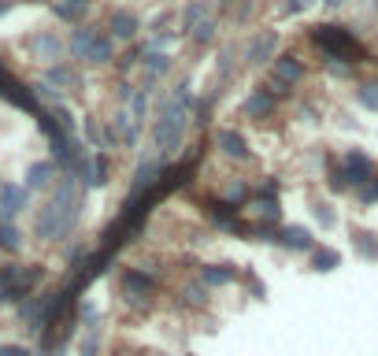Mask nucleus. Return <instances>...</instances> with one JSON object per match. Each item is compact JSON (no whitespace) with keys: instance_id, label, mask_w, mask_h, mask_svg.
<instances>
[{"instance_id":"23","label":"nucleus","mask_w":378,"mask_h":356,"mask_svg":"<svg viewBox=\"0 0 378 356\" xmlns=\"http://www.w3.org/2000/svg\"><path fill=\"white\" fill-rule=\"evenodd\" d=\"M316 0H285V15H300L304 8H311Z\"/></svg>"},{"instance_id":"14","label":"nucleus","mask_w":378,"mask_h":356,"mask_svg":"<svg viewBox=\"0 0 378 356\" xmlns=\"http://www.w3.org/2000/svg\"><path fill=\"white\" fill-rule=\"evenodd\" d=\"M204 12H208V0H193V4L186 8V12H182V30H189V34H193L200 23L208 19Z\"/></svg>"},{"instance_id":"12","label":"nucleus","mask_w":378,"mask_h":356,"mask_svg":"<svg viewBox=\"0 0 378 356\" xmlns=\"http://www.w3.org/2000/svg\"><path fill=\"white\" fill-rule=\"evenodd\" d=\"M248 212L256 219H267V223H279L282 219V208H279V197H267V193H256L248 200Z\"/></svg>"},{"instance_id":"19","label":"nucleus","mask_w":378,"mask_h":356,"mask_svg":"<svg viewBox=\"0 0 378 356\" xmlns=\"http://www.w3.org/2000/svg\"><path fill=\"white\" fill-rule=\"evenodd\" d=\"M193 41H197V45H211V41H215V19L200 23L197 30H193Z\"/></svg>"},{"instance_id":"4","label":"nucleus","mask_w":378,"mask_h":356,"mask_svg":"<svg viewBox=\"0 0 378 356\" xmlns=\"http://www.w3.org/2000/svg\"><path fill=\"white\" fill-rule=\"evenodd\" d=\"M300 75H304V67H300L297 56H279L271 67V89L274 93H285L293 82H300Z\"/></svg>"},{"instance_id":"13","label":"nucleus","mask_w":378,"mask_h":356,"mask_svg":"<svg viewBox=\"0 0 378 356\" xmlns=\"http://www.w3.org/2000/svg\"><path fill=\"white\" fill-rule=\"evenodd\" d=\"M338 263H341V252L338 249H316L311 252V271H319V275H330V271H338Z\"/></svg>"},{"instance_id":"17","label":"nucleus","mask_w":378,"mask_h":356,"mask_svg":"<svg viewBox=\"0 0 378 356\" xmlns=\"http://www.w3.org/2000/svg\"><path fill=\"white\" fill-rule=\"evenodd\" d=\"M356 100L367 108V112L378 115V82H364V86L356 89Z\"/></svg>"},{"instance_id":"21","label":"nucleus","mask_w":378,"mask_h":356,"mask_svg":"<svg viewBox=\"0 0 378 356\" xmlns=\"http://www.w3.org/2000/svg\"><path fill=\"white\" fill-rule=\"evenodd\" d=\"M322 67H327V75H334V78L353 75V63H341V60H322Z\"/></svg>"},{"instance_id":"3","label":"nucleus","mask_w":378,"mask_h":356,"mask_svg":"<svg viewBox=\"0 0 378 356\" xmlns=\"http://www.w3.org/2000/svg\"><path fill=\"white\" fill-rule=\"evenodd\" d=\"M345 178H349V186H353V189L367 186L371 178H378V163L367 156V152L349 149V152H345Z\"/></svg>"},{"instance_id":"1","label":"nucleus","mask_w":378,"mask_h":356,"mask_svg":"<svg viewBox=\"0 0 378 356\" xmlns=\"http://www.w3.org/2000/svg\"><path fill=\"white\" fill-rule=\"evenodd\" d=\"M189 104H193L189 86H178L167 104L160 108V119H156V149H160V156L178 152L182 134H186V123H189Z\"/></svg>"},{"instance_id":"9","label":"nucleus","mask_w":378,"mask_h":356,"mask_svg":"<svg viewBox=\"0 0 378 356\" xmlns=\"http://www.w3.org/2000/svg\"><path fill=\"white\" fill-rule=\"evenodd\" d=\"M353 249L359 260L375 263L378 260V234L375 230H364V226H353Z\"/></svg>"},{"instance_id":"18","label":"nucleus","mask_w":378,"mask_h":356,"mask_svg":"<svg viewBox=\"0 0 378 356\" xmlns=\"http://www.w3.org/2000/svg\"><path fill=\"white\" fill-rule=\"evenodd\" d=\"M311 212H316V223L322 226V230H334L338 226V215H334V204H327V200H319L316 208H311Z\"/></svg>"},{"instance_id":"10","label":"nucleus","mask_w":378,"mask_h":356,"mask_svg":"<svg viewBox=\"0 0 378 356\" xmlns=\"http://www.w3.org/2000/svg\"><path fill=\"white\" fill-rule=\"evenodd\" d=\"M274 97H279L274 89H256V93L245 100L241 112H245L248 119H263V115H271V112H274Z\"/></svg>"},{"instance_id":"7","label":"nucleus","mask_w":378,"mask_h":356,"mask_svg":"<svg viewBox=\"0 0 378 356\" xmlns=\"http://www.w3.org/2000/svg\"><path fill=\"white\" fill-rule=\"evenodd\" d=\"M123 294L134 300V305H141V300L152 297V278L145 275V271H123Z\"/></svg>"},{"instance_id":"6","label":"nucleus","mask_w":378,"mask_h":356,"mask_svg":"<svg viewBox=\"0 0 378 356\" xmlns=\"http://www.w3.org/2000/svg\"><path fill=\"white\" fill-rule=\"evenodd\" d=\"M274 49H279V34H274V30H263V34H256V38L248 41L245 60H248V63H263V60L274 56Z\"/></svg>"},{"instance_id":"15","label":"nucleus","mask_w":378,"mask_h":356,"mask_svg":"<svg viewBox=\"0 0 378 356\" xmlns=\"http://www.w3.org/2000/svg\"><path fill=\"white\" fill-rule=\"evenodd\" d=\"M112 30H115V38H134L137 34V15L134 12H115L112 15Z\"/></svg>"},{"instance_id":"24","label":"nucleus","mask_w":378,"mask_h":356,"mask_svg":"<svg viewBox=\"0 0 378 356\" xmlns=\"http://www.w3.org/2000/svg\"><path fill=\"white\" fill-rule=\"evenodd\" d=\"M327 4H330V8H338V4H345V0H327Z\"/></svg>"},{"instance_id":"11","label":"nucleus","mask_w":378,"mask_h":356,"mask_svg":"<svg viewBox=\"0 0 378 356\" xmlns=\"http://www.w3.org/2000/svg\"><path fill=\"white\" fill-rule=\"evenodd\" d=\"M200 282H204V286H230V282L237 278V268H230V263H204V268H200V275H197Z\"/></svg>"},{"instance_id":"8","label":"nucleus","mask_w":378,"mask_h":356,"mask_svg":"<svg viewBox=\"0 0 378 356\" xmlns=\"http://www.w3.org/2000/svg\"><path fill=\"white\" fill-rule=\"evenodd\" d=\"M279 245H285L290 252H316V237L308 226H285L279 234Z\"/></svg>"},{"instance_id":"2","label":"nucleus","mask_w":378,"mask_h":356,"mask_svg":"<svg viewBox=\"0 0 378 356\" xmlns=\"http://www.w3.org/2000/svg\"><path fill=\"white\" fill-rule=\"evenodd\" d=\"M311 41L319 45L322 52H327V60H341V63H356L364 60V45L356 41L353 30H345V26H334V23H322L311 30Z\"/></svg>"},{"instance_id":"20","label":"nucleus","mask_w":378,"mask_h":356,"mask_svg":"<svg viewBox=\"0 0 378 356\" xmlns=\"http://www.w3.org/2000/svg\"><path fill=\"white\" fill-rule=\"evenodd\" d=\"M356 200H359V204H378V178H371V182H367V186H359L356 189Z\"/></svg>"},{"instance_id":"16","label":"nucleus","mask_w":378,"mask_h":356,"mask_svg":"<svg viewBox=\"0 0 378 356\" xmlns=\"http://www.w3.org/2000/svg\"><path fill=\"white\" fill-rule=\"evenodd\" d=\"M141 63H145V67L152 71V75H167V67H171V56H167V52H152V49H145Z\"/></svg>"},{"instance_id":"5","label":"nucleus","mask_w":378,"mask_h":356,"mask_svg":"<svg viewBox=\"0 0 378 356\" xmlns=\"http://www.w3.org/2000/svg\"><path fill=\"white\" fill-rule=\"evenodd\" d=\"M215 145H219V152H223V156H230V160H237V163L248 160V141H245L237 130H230V126L215 134Z\"/></svg>"},{"instance_id":"22","label":"nucleus","mask_w":378,"mask_h":356,"mask_svg":"<svg viewBox=\"0 0 378 356\" xmlns=\"http://www.w3.org/2000/svg\"><path fill=\"white\" fill-rule=\"evenodd\" d=\"M245 286H248V294H252V297H263V294H267V289H263V282L256 278L252 271H245Z\"/></svg>"}]
</instances>
